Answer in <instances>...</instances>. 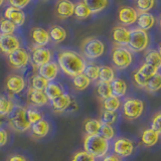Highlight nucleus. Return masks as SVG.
<instances>
[{"label":"nucleus","instance_id":"1","mask_svg":"<svg viewBox=\"0 0 161 161\" xmlns=\"http://www.w3.org/2000/svg\"><path fill=\"white\" fill-rule=\"evenodd\" d=\"M57 63L60 72L73 79L85 72L86 59L82 54L72 49H62L57 54Z\"/></svg>","mask_w":161,"mask_h":161},{"label":"nucleus","instance_id":"2","mask_svg":"<svg viewBox=\"0 0 161 161\" xmlns=\"http://www.w3.org/2000/svg\"><path fill=\"white\" fill-rule=\"evenodd\" d=\"M83 148L96 159H102L109 154L111 144L110 141L106 140L100 134L94 136L86 135L83 141Z\"/></svg>","mask_w":161,"mask_h":161},{"label":"nucleus","instance_id":"3","mask_svg":"<svg viewBox=\"0 0 161 161\" xmlns=\"http://www.w3.org/2000/svg\"><path fill=\"white\" fill-rule=\"evenodd\" d=\"M145 103L144 101L134 97H127L122 102V116L127 121H135L142 117L145 111Z\"/></svg>","mask_w":161,"mask_h":161},{"label":"nucleus","instance_id":"4","mask_svg":"<svg viewBox=\"0 0 161 161\" xmlns=\"http://www.w3.org/2000/svg\"><path fill=\"white\" fill-rule=\"evenodd\" d=\"M26 107L16 105L13 110L12 114L9 116L8 126L14 132L17 133H25L28 132L31 127V124L28 122L26 117Z\"/></svg>","mask_w":161,"mask_h":161},{"label":"nucleus","instance_id":"5","mask_svg":"<svg viewBox=\"0 0 161 161\" xmlns=\"http://www.w3.org/2000/svg\"><path fill=\"white\" fill-rule=\"evenodd\" d=\"M105 50V43L97 37H87L80 44V52L83 57L90 60H95L103 57Z\"/></svg>","mask_w":161,"mask_h":161},{"label":"nucleus","instance_id":"6","mask_svg":"<svg viewBox=\"0 0 161 161\" xmlns=\"http://www.w3.org/2000/svg\"><path fill=\"white\" fill-rule=\"evenodd\" d=\"M159 73V69L154 68L153 65L149 64L143 63L140 64L138 69H136L132 74V80L135 87L138 89L145 90L146 86H147L149 80L153 78L156 74Z\"/></svg>","mask_w":161,"mask_h":161},{"label":"nucleus","instance_id":"7","mask_svg":"<svg viewBox=\"0 0 161 161\" xmlns=\"http://www.w3.org/2000/svg\"><path fill=\"white\" fill-rule=\"evenodd\" d=\"M134 57L127 47H114L111 52V62L117 69H126L133 64Z\"/></svg>","mask_w":161,"mask_h":161},{"label":"nucleus","instance_id":"8","mask_svg":"<svg viewBox=\"0 0 161 161\" xmlns=\"http://www.w3.org/2000/svg\"><path fill=\"white\" fill-rule=\"evenodd\" d=\"M150 37L147 31L139 27L130 30V40L128 48L132 53H142L149 47Z\"/></svg>","mask_w":161,"mask_h":161},{"label":"nucleus","instance_id":"9","mask_svg":"<svg viewBox=\"0 0 161 161\" xmlns=\"http://www.w3.org/2000/svg\"><path fill=\"white\" fill-rule=\"evenodd\" d=\"M53 59V50L48 47H38L31 45L30 47V64L33 69H37L43 64L50 63Z\"/></svg>","mask_w":161,"mask_h":161},{"label":"nucleus","instance_id":"10","mask_svg":"<svg viewBox=\"0 0 161 161\" xmlns=\"http://www.w3.org/2000/svg\"><path fill=\"white\" fill-rule=\"evenodd\" d=\"M135 143L127 137H116L112 143L113 153L121 158H128L135 152Z\"/></svg>","mask_w":161,"mask_h":161},{"label":"nucleus","instance_id":"11","mask_svg":"<svg viewBox=\"0 0 161 161\" xmlns=\"http://www.w3.org/2000/svg\"><path fill=\"white\" fill-rule=\"evenodd\" d=\"M5 90L10 96H17L23 93L27 88V80L22 75L20 74H12L9 75L5 80Z\"/></svg>","mask_w":161,"mask_h":161},{"label":"nucleus","instance_id":"12","mask_svg":"<svg viewBox=\"0 0 161 161\" xmlns=\"http://www.w3.org/2000/svg\"><path fill=\"white\" fill-rule=\"evenodd\" d=\"M9 65L15 70H22L30 64V53L26 48L20 47L14 53L7 55Z\"/></svg>","mask_w":161,"mask_h":161},{"label":"nucleus","instance_id":"13","mask_svg":"<svg viewBox=\"0 0 161 161\" xmlns=\"http://www.w3.org/2000/svg\"><path fill=\"white\" fill-rule=\"evenodd\" d=\"M21 47V40L16 34L3 35L0 34V53L7 57Z\"/></svg>","mask_w":161,"mask_h":161},{"label":"nucleus","instance_id":"14","mask_svg":"<svg viewBox=\"0 0 161 161\" xmlns=\"http://www.w3.org/2000/svg\"><path fill=\"white\" fill-rule=\"evenodd\" d=\"M30 39H31L32 45L38 47H45L52 42L49 36V32L47 29L40 26H34L31 28L29 32Z\"/></svg>","mask_w":161,"mask_h":161},{"label":"nucleus","instance_id":"15","mask_svg":"<svg viewBox=\"0 0 161 161\" xmlns=\"http://www.w3.org/2000/svg\"><path fill=\"white\" fill-rule=\"evenodd\" d=\"M26 100H27V103L30 107H34V108H38V109L45 107V106H48L50 103L44 92H42V91H35L30 88L27 89Z\"/></svg>","mask_w":161,"mask_h":161},{"label":"nucleus","instance_id":"16","mask_svg":"<svg viewBox=\"0 0 161 161\" xmlns=\"http://www.w3.org/2000/svg\"><path fill=\"white\" fill-rule=\"evenodd\" d=\"M111 38L115 47H128L130 40V30L123 25H117L111 31Z\"/></svg>","mask_w":161,"mask_h":161},{"label":"nucleus","instance_id":"17","mask_svg":"<svg viewBox=\"0 0 161 161\" xmlns=\"http://www.w3.org/2000/svg\"><path fill=\"white\" fill-rule=\"evenodd\" d=\"M75 12V3L70 0H58L54 5V14L58 19H68Z\"/></svg>","mask_w":161,"mask_h":161},{"label":"nucleus","instance_id":"18","mask_svg":"<svg viewBox=\"0 0 161 161\" xmlns=\"http://www.w3.org/2000/svg\"><path fill=\"white\" fill-rule=\"evenodd\" d=\"M74 101L75 100L73 99L72 96L65 92L62 96H59L58 98L52 101V102L49 103V105H50V107H52V110L55 114H62L64 112H69V110Z\"/></svg>","mask_w":161,"mask_h":161},{"label":"nucleus","instance_id":"19","mask_svg":"<svg viewBox=\"0 0 161 161\" xmlns=\"http://www.w3.org/2000/svg\"><path fill=\"white\" fill-rule=\"evenodd\" d=\"M3 17L8 19L13 24L16 25L17 27H21L22 25L26 21V14L22 9H18L8 5V6L4 9Z\"/></svg>","mask_w":161,"mask_h":161},{"label":"nucleus","instance_id":"20","mask_svg":"<svg viewBox=\"0 0 161 161\" xmlns=\"http://www.w3.org/2000/svg\"><path fill=\"white\" fill-rule=\"evenodd\" d=\"M138 11L131 6H121L118 10V20L123 26H129L137 21Z\"/></svg>","mask_w":161,"mask_h":161},{"label":"nucleus","instance_id":"21","mask_svg":"<svg viewBox=\"0 0 161 161\" xmlns=\"http://www.w3.org/2000/svg\"><path fill=\"white\" fill-rule=\"evenodd\" d=\"M36 73L47 80H48V82H54L58 77L60 69L58 63L54 62V60H52L50 63L39 67L36 69Z\"/></svg>","mask_w":161,"mask_h":161},{"label":"nucleus","instance_id":"22","mask_svg":"<svg viewBox=\"0 0 161 161\" xmlns=\"http://www.w3.org/2000/svg\"><path fill=\"white\" fill-rule=\"evenodd\" d=\"M160 138H161V135L157 131H155L151 127H147L142 131V133H141L140 141H141V144H142L144 147L151 148L159 143Z\"/></svg>","mask_w":161,"mask_h":161},{"label":"nucleus","instance_id":"23","mask_svg":"<svg viewBox=\"0 0 161 161\" xmlns=\"http://www.w3.org/2000/svg\"><path fill=\"white\" fill-rule=\"evenodd\" d=\"M30 134L35 139H42L45 138L50 132V123L47 119H42L38 121L37 123L31 125L29 130Z\"/></svg>","mask_w":161,"mask_h":161},{"label":"nucleus","instance_id":"24","mask_svg":"<svg viewBox=\"0 0 161 161\" xmlns=\"http://www.w3.org/2000/svg\"><path fill=\"white\" fill-rule=\"evenodd\" d=\"M44 93L47 95V99L49 100V102L55 100L58 98L59 96H62L63 94L65 93V89L64 86L58 83V82H49L47 89L44 90Z\"/></svg>","mask_w":161,"mask_h":161},{"label":"nucleus","instance_id":"25","mask_svg":"<svg viewBox=\"0 0 161 161\" xmlns=\"http://www.w3.org/2000/svg\"><path fill=\"white\" fill-rule=\"evenodd\" d=\"M103 123L100 119L96 118H88L84 121V131L87 136L99 135L100 130L102 128Z\"/></svg>","mask_w":161,"mask_h":161},{"label":"nucleus","instance_id":"26","mask_svg":"<svg viewBox=\"0 0 161 161\" xmlns=\"http://www.w3.org/2000/svg\"><path fill=\"white\" fill-rule=\"evenodd\" d=\"M111 87H112L113 96H116L118 98H124L128 93V84L127 82L122 78H116L112 83H111Z\"/></svg>","mask_w":161,"mask_h":161},{"label":"nucleus","instance_id":"27","mask_svg":"<svg viewBox=\"0 0 161 161\" xmlns=\"http://www.w3.org/2000/svg\"><path fill=\"white\" fill-rule=\"evenodd\" d=\"M16 104L11 97L5 95H0V116L1 117H9L12 114Z\"/></svg>","mask_w":161,"mask_h":161},{"label":"nucleus","instance_id":"28","mask_svg":"<svg viewBox=\"0 0 161 161\" xmlns=\"http://www.w3.org/2000/svg\"><path fill=\"white\" fill-rule=\"evenodd\" d=\"M48 32H49L50 40L55 44H59L64 42L68 36L67 30L63 26H60V25H52L50 28L48 29Z\"/></svg>","mask_w":161,"mask_h":161},{"label":"nucleus","instance_id":"29","mask_svg":"<svg viewBox=\"0 0 161 161\" xmlns=\"http://www.w3.org/2000/svg\"><path fill=\"white\" fill-rule=\"evenodd\" d=\"M155 17L149 12H138V17H137V24L138 27L147 31V30L151 29L155 24Z\"/></svg>","mask_w":161,"mask_h":161},{"label":"nucleus","instance_id":"30","mask_svg":"<svg viewBox=\"0 0 161 161\" xmlns=\"http://www.w3.org/2000/svg\"><path fill=\"white\" fill-rule=\"evenodd\" d=\"M48 83H49L48 80L42 78V75H39L37 73L30 75L27 80L28 88L33 89L35 91H42V92H44V90L47 89Z\"/></svg>","mask_w":161,"mask_h":161},{"label":"nucleus","instance_id":"31","mask_svg":"<svg viewBox=\"0 0 161 161\" xmlns=\"http://www.w3.org/2000/svg\"><path fill=\"white\" fill-rule=\"evenodd\" d=\"M96 95L97 97L101 100H106L113 96L112 92V87H111V84L107 83H102V82H96Z\"/></svg>","mask_w":161,"mask_h":161},{"label":"nucleus","instance_id":"32","mask_svg":"<svg viewBox=\"0 0 161 161\" xmlns=\"http://www.w3.org/2000/svg\"><path fill=\"white\" fill-rule=\"evenodd\" d=\"M82 1L90 9L92 14H97L103 11L109 5V0H82Z\"/></svg>","mask_w":161,"mask_h":161},{"label":"nucleus","instance_id":"33","mask_svg":"<svg viewBox=\"0 0 161 161\" xmlns=\"http://www.w3.org/2000/svg\"><path fill=\"white\" fill-rule=\"evenodd\" d=\"M116 79L115 69L110 65H101L99 74V82L111 84Z\"/></svg>","mask_w":161,"mask_h":161},{"label":"nucleus","instance_id":"34","mask_svg":"<svg viewBox=\"0 0 161 161\" xmlns=\"http://www.w3.org/2000/svg\"><path fill=\"white\" fill-rule=\"evenodd\" d=\"M144 63L153 65L157 69H161V55L156 49H149L145 53Z\"/></svg>","mask_w":161,"mask_h":161},{"label":"nucleus","instance_id":"35","mask_svg":"<svg viewBox=\"0 0 161 161\" xmlns=\"http://www.w3.org/2000/svg\"><path fill=\"white\" fill-rule=\"evenodd\" d=\"M122 107V101L120 98L112 96L106 100L102 101V109L104 111H113V112H118Z\"/></svg>","mask_w":161,"mask_h":161},{"label":"nucleus","instance_id":"36","mask_svg":"<svg viewBox=\"0 0 161 161\" xmlns=\"http://www.w3.org/2000/svg\"><path fill=\"white\" fill-rule=\"evenodd\" d=\"M91 80L85 74L79 75L77 77L72 79V85L75 91L78 92H83V91L87 90L91 85Z\"/></svg>","mask_w":161,"mask_h":161},{"label":"nucleus","instance_id":"37","mask_svg":"<svg viewBox=\"0 0 161 161\" xmlns=\"http://www.w3.org/2000/svg\"><path fill=\"white\" fill-rule=\"evenodd\" d=\"M75 17L80 20H84L89 18L91 15H92V12L90 11V9L86 6V4L80 0V1L77 2L75 4V12H74Z\"/></svg>","mask_w":161,"mask_h":161},{"label":"nucleus","instance_id":"38","mask_svg":"<svg viewBox=\"0 0 161 161\" xmlns=\"http://www.w3.org/2000/svg\"><path fill=\"white\" fill-rule=\"evenodd\" d=\"M146 92L150 94H156L161 91V73L156 74L153 78L149 80V82L145 88Z\"/></svg>","mask_w":161,"mask_h":161},{"label":"nucleus","instance_id":"39","mask_svg":"<svg viewBox=\"0 0 161 161\" xmlns=\"http://www.w3.org/2000/svg\"><path fill=\"white\" fill-rule=\"evenodd\" d=\"M17 30V26L13 24L8 19L4 18L3 16L0 18V34L3 35H11L15 34Z\"/></svg>","mask_w":161,"mask_h":161},{"label":"nucleus","instance_id":"40","mask_svg":"<svg viewBox=\"0 0 161 161\" xmlns=\"http://www.w3.org/2000/svg\"><path fill=\"white\" fill-rule=\"evenodd\" d=\"M100 65L89 63L86 65L84 74L91 80V82H98L99 80V74H100Z\"/></svg>","mask_w":161,"mask_h":161},{"label":"nucleus","instance_id":"41","mask_svg":"<svg viewBox=\"0 0 161 161\" xmlns=\"http://www.w3.org/2000/svg\"><path fill=\"white\" fill-rule=\"evenodd\" d=\"M100 120L103 124L107 125H114L118 122L119 114L118 112H113V111H102L100 116Z\"/></svg>","mask_w":161,"mask_h":161},{"label":"nucleus","instance_id":"42","mask_svg":"<svg viewBox=\"0 0 161 161\" xmlns=\"http://www.w3.org/2000/svg\"><path fill=\"white\" fill-rule=\"evenodd\" d=\"M26 117L27 120L30 124H34L37 123L38 121L42 120L43 117V113L42 111H39L38 108H34V107H28L26 110Z\"/></svg>","mask_w":161,"mask_h":161},{"label":"nucleus","instance_id":"43","mask_svg":"<svg viewBox=\"0 0 161 161\" xmlns=\"http://www.w3.org/2000/svg\"><path fill=\"white\" fill-rule=\"evenodd\" d=\"M100 135L102 136V137H104L106 140L112 141L116 138V129L112 125L103 124L102 128L100 130Z\"/></svg>","mask_w":161,"mask_h":161},{"label":"nucleus","instance_id":"44","mask_svg":"<svg viewBox=\"0 0 161 161\" xmlns=\"http://www.w3.org/2000/svg\"><path fill=\"white\" fill-rule=\"evenodd\" d=\"M155 5V0H136V8L139 12H148Z\"/></svg>","mask_w":161,"mask_h":161},{"label":"nucleus","instance_id":"45","mask_svg":"<svg viewBox=\"0 0 161 161\" xmlns=\"http://www.w3.org/2000/svg\"><path fill=\"white\" fill-rule=\"evenodd\" d=\"M70 161H97V159L83 149L75 152L74 155L72 156V160Z\"/></svg>","mask_w":161,"mask_h":161},{"label":"nucleus","instance_id":"46","mask_svg":"<svg viewBox=\"0 0 161 161\" xmlns=\"http://www.w3.org/2000/svg\"><path fill=\"white\" fill-rule=\"evenodd\" d=\"M151 128H153L155 131L161 135V111L156 112L151 119Z\"/></svg>","mask_w":161,"mask_h":161},{"label":"nucleus","instance_id":"47","mask_svg":"<svg viewBox=\"0 0 161 161\" xmlns=\"http://www.w3.org/2000/svg\"><path fill=\"white\" fill-rule=\"evenodd\" d=\"M31 1L32 0H7V2L10 6L18 8V9H22V10L24 8H26Z\"/></svg>","mask_w":161,"mask_h":161},{"label":"nucleus","instance_id":"48","mask_svg":"<svg viewBox=\"0 0 161 161\" xmlns=\"http://www.w3.org/2000/svg\"><path fill=\"white\" fill-rule=\"evenodd\" d=\"M9 141V133L6 129L0 126V148L6 146Z\"/></svg>","mask_w":161,"mask_h":161},{"label":"nucleus","instance_id":"49","mask_svg":"<svg viewBox=\"0 0 161 161\" xmlns=\"http://www.w3.org/2000/svg\"><path fill=\"white\" fill-rule=\"evenodd\" d=\"M102 161H124V160L123 158L119 157L118 155H116L114 153H109L104 158H102Z\"/></svg>","mask_w":161,"mask_h":161},{"label":"nucleus","instance_id":"50","mask_svg":"<svg viewBox=\"0 0 161 161\" xmlns=\"http://www.w3.org/2000/svg\"><path fill=\"white\" fill-rule=\"evenodd\" d=\"M7 161H28L26 159V157L21 154H18V153H15V154H11L8 157Z\"/></svg>","mask_w":161,"mask_h":161},{"label":"nucleus","instance_id":"51","mask_svg":"<svg viewBox=\"0 0 161 161\" xmlns=\"http://www.w3.org/2000/svg\"><path fill=\"white\" fill-rule=\"evenodd\" d=\"M5 1H6V0H0V7H2V6H3L4 3H5Z\"/></svg>","mask_w":161,"mask_h":161},{"label":"nucleus","instance_id":"52","mask_svg":"<svg viewBox=\"0 0 161 161\" xmlns=\"http://www.w3.org/2000/svg\"><path fill=\"white\" fill-rule=\"evenodd\" d=\"M157 50H158V53H159L160 55H161V42H160L159 45H158V49H157Z\"/></svg>","mask_w":161,"mask_h":161},{"label":"nucleus","instance_id":"53","mask_svg":"<svg viewBox=\"0 0 161 161\" xmlns=\"http://www.w3.org/2000/svg\"><path fill=\"white\" fill-rule=\"evenodd\" d=\"M159 27H160V30H161V15H160V18H159Z\"/></svg>","mask_w":161,"mask_h":161},{"label":"nucleus","instance_id":"54","mask_svg":"<svg viewBox=\"0 0 161 161\" xmlns=\"http://www.w3.org/2000/svg\"><path fill=\"white\" fill-rule=\"evenodd\" d=\"M44 1H47V0H44Z\"/></svg>","mask_w":161,"mask_h":161},{"label":"nucleus","instance_id":"55","mask_svg":"<svg viewBox=\"0 0 161 161\" xmlns=\"http://www.w3.org/2000/svg\"><path fill=\"white\" fill-rule=\"evenodd\" d=\"M0 126H1V124H0Z\"/></svg>","mask_w":161,"mask_h":161}]
</instances>
